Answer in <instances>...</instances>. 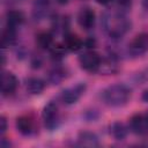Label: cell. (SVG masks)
I'll list each match as a JSON object with an SVG mask.
<instances>
[{
  "label": "cell",
  "mask_w": 148,
  "mask_h": 148,
  "mask_svg": "<svg viewBox=\"0 0 148 148\" xmlns=\"http://www.w3.org/2000/svg\"><path fill=\"white\" fill-rule=\"evenodd\" d=\"M130 128L138 135L148 134V113L134 114L130 120Z\"/></svg>",
  "instance_id": "obj_7"
},
{
  "label": "cell",
  "mask_w": 148,
  "mask_h": 148,
  "mask_svg": "<svg viewBox=\"0 0 148 148\" xmlns=\"http://www.w3.org/2000/svg\"><path fill=\"white\" fill-rule=\"evenodd\" d=\"M140 79L143 81H148V67L140 73Z\"/></svg>",
  "instance_id": "obj_24"
},
{
  "label": "cell",
  "mask_w": 148,
  "mask_h": 148,
  "mask_svg": "<svg viewBox=\"0 0 148 148\" xmlns=\"http://www.w3.org/2000/svg\"><path fill=\"white\" fill-rule=\"evenodd\" d=\"M1 57H2V61H1V66L3 67V66L6 65V56H5L3 53H2V56H1Z\"/></svg>",
  "instance_id": "obj_29"
},
{
  "label": "cell",
  "mask_w": 148,
  "mask_h": 148,
  "mask_svg": "<svg viewBox=\"0 0 148 148\" xmlns=\"http://www.w3.org/2000/svg\"><path fill=\"white\" fill-rule=\"evenodd\" d=\"M110 133L116 140H124L127 136L128 130L124 123L116 121L110 126Z\"/></svg>",
  "instance_id": "obj_18"
},
{
  "label": "cell",
  "mask_w": 148,
  "mask_h": 148,
  "mask_svg": "<svg viewBox=\"0 0 148 148\" xmlns=\"http://www.w3.org/2000/svg\"><path fill=\"white\" fill-rule=\"evenodd\" d=\"M56 2L59 5H66L68 2V0H56Z\"/></svg>",
  "instance_id": "obj_28"
},
{
  "label": "cell",
  "mask_w": 148,
  "mask_h": 148,
  "mask_svg": "<svg viewBox=\"0 0 148 148\" xmlns=\"http://www.w3.org/2000/svg\"><path fill=\"white\" fill-rule=\"evenodd\" d=\"M77 145L81 147H98V136L89 131H82L77 135Z\"/></svg>",
  "instance_id": "obj_11"
},
{
  "label": "cell",
  "mask_w": 148,
  "mask_h": 148,
  "mask_svg": "<svg viewBox=\"0 0 148 148\" xmlns=\"http://www.w3.org/2000/svg\"><path fill=\"white\" fill-rule=\"evenodd\" d=\"M96 21L95 12L89 7H83L77 13V23L84 30H90L94 28Z\"/></svg>",
  "instance_id": "obj_10"
},
{
  "label": "cell",
  "mask_w": 148,
  "mask_h": 148,
  "mask_svg": "<svg viewBox=\"0 0 148 148\" xmlns=\"http://www.w3.org/2000/svg\"><path fill=\"white\" fill-rule=\"evenodd\" d=\"M67 76V72L65 68L62 67H54L50 71L49 73V82H51L52 84H59L60 82H62Z\"/></svg>",
  "instance_id": "obj_20"
},
{
  "label": "cell",
  "mask_w": 148,
  "mask_h": 148,
  "mask_svg": "<svg viewBox=\"0 0 148 148\" xmlns=\"http://www.w3.org/2000/svg\"><path fill=\"white\" fill-rule=\"evenodd\" d=\"M36 43L43 50L51 49V46L54 44L53 43V35L49 31H42L36 36Z\"/></svg>",
  "instance_id": "obj_19"
},
{
  "label": "cell",
  "mask_w": 148,
  "mask_h": 148,
  "mask_svg": "<svg viewBox=\"0 0 148 148\" xmlns=\"http://www.w3.org/2000/svg\"><path fill=\"white\" fill-rule=\"evenodd\" d=\"M113 2L116 3L117 9L124 13H126L132 6V0H113Z\"/></svg>",
  "instance_id": "obj_22"
},
{
  "label": "cell",
  "mask_w": 148,
  "mask_h": 148,
  "mask_svg": "<svg viewBox=\"0 0 148 148\" xmlns=\"http://www.w3.org/2000/svg\"><path fill=\"white\" fill-rule=\"evenodd\" d=\"M141 99H142V102L148 103V88L143 90V92H142V95H141Z\"/></svg>",
  "instance_id": "obj_25"
},
{
  "label": "cell",
  "mask_w": 148,
  "mask_h": 148,
  "mask_svg": "<svg viewBox=\"0 0 148 148\" xmlns=\"http://www.w3.org/2000/svg\"><path fill=\"white\" fill-rule=\"evenodd\" d=\"M99 5H103V6H106V5H110L111 2H113V0H96Z\"/></svg>",
  "instance_id": "obj_26"
},
{
  "label": "cell",
  "mask_w": 148,
  "mask_h": 148,
  "mask_svg": "<svg viewBox=\"0 0 148 148\" xmlns=\"http://www.w3.org/2000/svg\"><path fill=\"white\" fill-rule=\"evenodd\" d=\"M6 131H7V120H6V118L2 116V117L0 118V133H1V135H3Z\"/></svg>",
  "instance_id": "obj_23"
},
{
  "label": "cell",
  "mask_w": 148,
  "mask_h": 148,
  "mask_svg": "<svg viewBox=\"0 0 148 148\" xmlns=\"http://www.w3.org/2000/svg\"><path fill=\"white\" fill-rule=\"evenodd\" d=\"M25 89L30 95H39L45 89V82L39 77H28L25 80Z\"/></svg>",
  "instance_id": "obj_14"
},
{
  "label": "cell",
  "mask_w": 148,
  "mask_h": 148,
  "mask_svg": "<svg viewBox=\"0 0 148 148\" xmlns=\"http://www.w3.org/2000/svg\"><path fill=\"white\" fill-rule=\"evenodd\" d=\"M42 119L44 123V126L52 131L58 126L59 123V111H58V106L54 102H49L42 111Z\"/></svg>",
  "instance_id": "obj_4"
},
{
  "label": "cell",
  "mask_w": 148,
  "mask_h": 148,
  "mask_svg": "<svg viewBox=\"0 0 148 148\" xmlns=\"http://www.w3.org/2000/svg\"><path fill=\"white\" fill-rule=\"evenodd\" d=\"M83 44H84V43L82 42V39H81L79 36L74 35V34L67 32V34L64 36V45L66 46V49H67L68 51L76 52V51H79V50L82 49Z\"/></svg>",
  "instance_id": "obj_16"
},
{
  "label": "cell",
  "mask_w": 148,
  "mask_h": 148,
  "mask_svg": "<svg viewBox=\"0 0 148 148\" xmlns=\"http://www.w3.org/2000/svg\"><path fill=\"white\" fill-rule=\"evenodd\" d=\"M50 9V0H34L32 5V16L37 20H43Z\"/></svg>",
  "instance_id": "obj_12"
},
{
  "label": "cell",
  "mask_w": 148,
  "mask_h": 148,
  "mask_svg": "<svg viewBox=\"0 0 148 148\" xmlns=\"http://www.w3.org/2000/svg\"><path fill=\"white\" fill-rule=\"evenodd\" d=\"M15 126L16 130L22 134V135H31L36 130V123L35 119L31 114H22L20 117L16 118L15 121Z\"/></svg>",
  "instance_id": "obj_9"
},
{
  "label": "cell",
  "mask_w": 148,
  "mask_h": 148,
  "mask_svg": "<svg viewBox=\"0 0 148 148\" xmlns=\"http://www.w3.org/2000/svg\"><path fill=\"white\" fill-rule=\"evenodd\" d=\"M127 51L132 57H140L148 51V34H138L128 44Z\"/></svg>",
  "instance_id": "obj_5"
},
{
  "label": "cell",
  "mask_w": 148,
  "mask_h": 148,
  "mask_svg": "<svg viewBox=\"0 0 148 148\" xmlns=\"http://www.w3.org/2000/svg\"><path fill=\"white\" fill-rule=\"evenodd\" d=\"M87 90V84L84 82H79L74 86H71L62 90L61 92V101L65 104H74L76 103L82 95Z\"/></svg>",
  "instance_id": "obj_6"
},
{
  "label": "cell",
  "mask_w": 148,
  "mask_h": 148,
  "mask_svg": "<svg viewBox=\"0 0 148 148\" xmlns=\"http://www.w3.org/2000/svg\"><path fill=\"white\" fill-rule=\"evenodd\" d=\"M132 90L123 83H114L106 87L102 92L103 102L111 108H120L131 99Z\"/></svg>",
  "instance_id": "obj_2"
},
{
  "label": "cell",
  "mask_w": 148,
  "mask_h": 148,
  "mask_svg": "<svg viewBox=\"0 0 148 148\" xmlns=\"http://www.w3.org/2000/svg\"><path fill=\"white\" fill-rule=\"evenodd\" d=\"M101 57L98 53H96L95 51L88 50L86 52H83L82 54L79 56V65L80 67L88 72V73H95L98 72L99 65H101Z\"/></svg>",
  "instance_id": "obj_3"
},
{
  "label": "cell",
  "mask_w": 148,
  "mask_h": 148,
  "mask_svg": "<svg viewBox=\"0 0 148 148\" xmlns=\"http://www.w3.org/2000/svg\"><path fill=\"white\" fill-rule=\"evenodd\" d=\"M102 27L109 37L113 39H119L130 31L131 21L126 17L124 12H120L118 9H111L103 14Z\"/></svg>",
  "instance_id": "obj_1"
},
{
  "label": "cell",
  "mask_w": 148,
  "mask_h": 148,
  "mask_svg": "<svg viewBox=\"0 0 148 148\" xmlns=\"http://www.w3.org/2000/svg\"><path fill=\"white\" fill-rule=\"evenodd\" d=\"M119 71V66H118V61L117 58L114 56H110L105 59H102L98 72L102 74H114Z\"/></svg>",
  "instance_id": "obj_13"
},
{
  "label": "cell",
  "mask_w": 148,
  "mask_h": 148,
  "mask_svg": "<svg viewBox=\"0 0 148 148\" xmlns=\"http://www.w3.org/2000/svg\"><path fill=\"white\" fill-rule=\"evenodd\" d=\"M16 36H17L16 29L6 25L5 29L2 30V34H1V45H2V47L5 49V47L14 45L16 43Z\"/></svg>",
  "instance_id": "obj_17"
},
{
  "label": "cell",
  "mask_w": 148,
  "mask_h": 148,
  "mask_svg": "<svg viewBox=\"0 0 148 148\" xmlns=\"http://www.w3.org/2000/svg\"><path fill=\"white\" fill-rule=\"evenodd\" d=\"M66 46L64 45V44H53L52 46H51V49H50V51H51V54L53 56V57H64L65 56V53H66Z\"/></svg>",
  "instance_id": "obj_21"
},
{
  "label": "cell",
  "mask_w": 148,
  "mask_h": 148,
  "mask_svg": "<svg viewBox=\"0 0 148 148\" xmlns=\"http://www.w3.org/2000/svg\"><path fill=\"white\" fill-rule=\"evenodd\" d=\"M141 3H142V7L146 10H148V0H141Z\"/></svg>",
  "instance_id": "obj_27"
},
{
  "label": "cell",
  "mask_w": 148,
  "mask_h": 148,
  "mask_svg": "<svg viewBox=\"0 0 148 148\" xmlns=\"http://www.w3.org/2000/svg\"><path fill=\"white\" fill-rule=\"evenodd\" d=\"M18 87V79L12 72H2L1 74V94L9 96L16 91Z\"/></svg>",
  "instance_id": "obj_8"
},
{
  "label": "cell",
  "mask_w": 148,
  "mask_h": 148,
  "mask_svg": "<svg viewBox=\"0 0 148 148\" xmlns=\"http://www.w3.org/2000/svg\"><path fill=\"white\" fill-rule=\"evenodd\" d=\"M24 14L21 10H8L6 14V25L17 29L24 22Z\"/></svg>",
  "instance_id": "obj_15"
}]
</instances>
